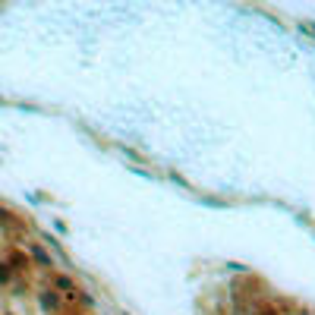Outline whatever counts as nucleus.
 I'll return each instance as SVG.
<instances>
[{
  "label": "nucleus",
  "mask_w": 315,
  "mask_h": 315,
  "mask_svg": "<svg viewBox=\"0 0 315 315\" xmlns=\"http://www.w3.org/2000/svg\"><path fill=\"white\" fill-rule=\"evenodd\" d=\"M57 287H60V290H66V293H70V290H76L70 277H57Z\"/></svg>",
  "instance_id": "1"
}]
</instances>
